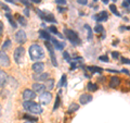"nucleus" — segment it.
<instances>
[{
	"mask_svg": "<svg viewBox=\"0 0 130 123\" xmlns=\"http://www.w3.org/2000/svg\"><path fill=\"white\" fill-rule=\"evenodd\" d=\"M29 57L32 61H39L44 57V51L41 46L34 44L29 47Z\"/></svg>",
	"mask_w": 130,
	"mask_h": 123,
	"instance_id": "f257e3e1",
	"label": "nucleus"
},
{
	"mask_svg": "<svg viewBox=\"0 0 130 123\" xmlns=\"http://www.w3.org/2000/svg\"><path fill=\"white\" fill-rule=\"evenodd\" d=\"M23 107H24V109H25V110H27V111H29V112L34 113V114H40V113H42L41 106H40L39 104H36V102H34L32 100L25 101L23 104Z\"/></svg>",
	"mask_w": 130,
	"mask_h": 123,
	"instance_id": "f03ea898",
	"label": "nucleus"
},
{
	"mask_svg": "<svg viewBox=\"0 0 130 123\" xmlns=\"http://www.w3.org/2000/svg\"><path fill=\"white\" fill-rule=\"evenodd\" d=\"M64 33H65L66 38L70 40L74 46H78V45H80V38H79V36L77 35L76 32H74L73 30H68V28H66V30L64 31Z\"/></svg>",
	"mask_w": 130,
	"mask_h": 123,
	"instance_id": "7ed1b4c3",
	"label": "nucleus"
},
{
	"mask_svg": "<svg viewBox=\"0 0 130 123\" xmlns=\"http://www.w3.org/2000/svg\"><path fill=\"white\" fill-rule=\"evenodd\" d=\"M24 55H25V49H24L22 46H19L18 48L14 50V60L18 64H21L23 62L24 59Z\"/></svg>",
	"mask_w": 130,
	"mask_h": 123,
	"instance_id": "20e7f679",
	"label": "nucleus"
},
{
	"mask_svg": "<svg viewBox=\"0 0 130 123\" xmlns=\"http://www.w3.org/2000/svg\"><path fill=\"white\" fill-rule=\"evenodd\" d=\"M52 99V95L50 92H43L39 95V101L41 105H48Z\"/></svg>",
	"mask_w": 130,
	"mask_h": 123,
	"instance_id": "39448f33",
	"label": "nucleus"
},
{
	"mask_svg": "<svg viewBox=\"0 0 130 123\" xmlns=\"http://www.w3.org/2000/svg\"><path fill=\"white\" fill-rule=\"evenodd\" d=\"M15 40L18 42V44H24V43H26V40H27L26 33L24 32L23 30L18 31V32H16V34H15Z\"/></svg>",
	"mask_w": 130,
	"mask_h": 123,
	"instance_id": "423d86ee",
	"label": "nucleus"
},
{
	"mask_svg": "<svg viewBox=\"0 0 130 123\" xmlns=\"http://www.w3.org/2000/svg\"><path fill=\"white\" fill-rule=\"evenodd\" d=\"M23 98L25 101H28V100H34L36 98V93L31 89H25L23 92Z\"/></svg>",
	"mask_w": 130,
	"mask_h": 123,
	"instance_id": "0eeeda50",
	"label": "nucleus"
},
{
	"mask_svg": "<svg viewBox=\"0 0 130 123\" xmlns=\"http://www.w3.org/2000/svg\"><path fill=\"white\" fill-rule=\"evenodd\" d=\"M46 47L48 48V50L49 52H50V57H51V61H52V64L54 65V67H58V62H56V58H55V56H54V49L53 47H52V45L47 42L46 43Z\"/></svg>",
	"mask_w": 130,
	"mask_h": 123,
	"instance_id": "6e6552de",
	"label": "nucleus"
},
{
	"mask_svg": "<svg viewBox=\"0 0 130 123\" xmlns=\"http://www.w3.org/2000/svg\"><path fill=\"white\" fill-rule=\"evenodd\" d=\"M0 65H2V67H9L10 65L9 57L3 51H0Z\"/></svg>",
	"mask_w": 130,
	"mask_h": 123,
	"instance_id": "1a4fd4ad",
	"label": "nucleus"
},
{
	"mask_svg": "<svg viewBox=\"0 0 130 123\" xmlns=\"http://www.w3.org/2000/svg\"><path fill=\"white\" fill-rule=\"evenodd\" d=\"M32 71L35 72V74H39V73H42L44 70V64L42 62H35L32 64Z\"/></svg>",
	"mask_w": 130,
	"mask_h": 123,
	"instance_id": "9d476101",
	"label": "nucleus"
},
{
	"mask_svg": "<svg viewBox=\"0 0 130 123\" xmlns=\"http://www.w3.org/2000/svg\"><path fill=\"white\" fill-rule=\"evenodd\" d=\"M92 100V96L88 95V94H83L79 98V102L81 105H87L88 102H90Z\"/></svg>",
	"mask_w": 130,
	"mask_h": 123,
	"instance_id": "9b49d317",
	"label": "nucleus"
},
{
	"mask_svg": "<svg viewBox=\"0 0 130 123\" xmlns=\"http://www.w3.org/2000/svg\"><path fill=\"white\" fill-rule=\"evenodd\" d=\"M8 74L3 71V70H0V87H3L6 85V83L8 82Z\"/></svg>",
	"mask_w": 130,
	"mask_h": 123,
	"instance_id": "f8f14e48",
	"label": "nucleus"
},
{
	"mask_svg": "<svg viewBox=\"0 0 130 123\" xmlns=\"http://www.w3.org/2000/svg\"><path fill=\"white\" fill-rule=\"evenodd\" d=\"M44 89H46V86L43 84H40V83H35L32 85V91L35 93H38V94H41L44 92Z\"/></svg>",
	"mask_w": 130,
	"mask_h": 123,
	"instance_id": "ddd939ff",
	"label": "nucleus"
},
{
	"mask_svg": "<svg viewBox=\"0 0 130 123\" xmlns=\"http://www.w3.org/2000/svg\"><path fill=\"white\" fill-rule=\"evenodd\" d=\"M120 84V79L119 77H117V76H113L111 77V81H109V87H112V88H116V87H118Z\"/></svg>",
	"mask_w": 130,
	"mask_h": 123,
	"instance_id": "4468645a",
	"label": "nucleus"
},
{
	"mask_svg": "<svg viewBox=\"0 0 130 123\" xmlns=\"http://www.w3.org/2000/svg\"><path fill=\"white\" fill-rule=\"evenodd\" d=\"M48 77H49L48 73H39V74L34 75V80L37 82H43V81H47Z\"/></svg>",
	"mask_w": 130,
	"mask_h": 123,
	"instance_id": "2eb2a0df",
	"label": "nucleus"
},
{
	"mask_svg": "<svg viewBox=\"0 0 130 123\" xmlns=\"http://www.w3.org/2000/svg\"><path fill=\"white\" fill-rule=\"evenodd\" d=\"M96 20L99 22H104V21H106V20L108 19V14H107V12H105V11H102V12H100L99 14H98V16H95Z\"/></svg>",
	"mask_w": 130,
	"mask_h": 123,
	"instance_id": "dca6fc26",
	"label": "nucleus"
},
{
	"mask_svg": "<svg viewBox=\"0 0 130 123\" xmlns=\"http://www.w3.org/2000/svg\"><path fill=\"white\" fill-rule=\"evenodd\" d=\"M51 42L53 43V45H54V47L58 49V50H62V49L64 48V44L63 43H60V42H58L55 38H51Z\"/></svg>",
	"mask_w": 130,
	"mask_h": 123,
	"instance_id": "f3484780",
	"label": "nucleus"
},
{
	"mask_svg": "<svg viewBox=\"0 0 130 123\" xmlns=\"http://www.w3.org/2000/svg\"><path fill=\"white\" fill-rule=\"evenodd\" d=\"M42 19H44L47 22H51V23H56L55 19L53 18V15L52 14H47V13H43L42 15Z\"/></svg>",
	"mask_w": 130,
	"mask_h": 123,
	"instance_id": "a211bd4d",
	"label": "nucleus"
},
{
	"mask_svg": "<svg viewBox=\"0 0 130 123\" xmlns=\"http://www.w3.org/2000/svg\"><path fill=\"white\" fill-rule=\"evenodd\" d=\"M39 36L41 38H43V39H51V37H50V35H49V33L47 32V31H44V30H40L39 31Z\"/></svg>",
	"mask_w": 130,
	"mask_h": 123,
	"instance_id": "6ab92c4d",
	"label": "nucleus"
},
{
	"mask_svg": "<svg viewBox=\"0 0 130 123\" xmlns=\"http://www.w3.org/2000/svg\"><path fill=\"white\" fill-rule=\"evenodd\" d=\"M54 87V80L53 79H48L47 80V84H46V88H48L49 91L53 89Z\"/></svg>",
	"mask_w": 130,
	"mask_h": 123,
	"instance_id": "aec40b11",
	"label": "nucleus"
},
{
	"mask_svg": "<svg viewBox=\"0 0 130 123\" xmlns=\"http://www.w3.org/2000/svg\"><path fill=\"white\" fill-rule=\"evenodd\" d=\"M87 88H88V91H90V92H96L98 91V85L89 82V83L87 84Z\"/></svg>",
	"mask_w": 130,
	"mask_h": 123,
	"instance_id": "412c9836",
	"label": "nucleus"
},
{
	"mask_svg": "<svg viewBox=\"0 0 130 123\" xmlns=\"http://www.w3.org/2000/svg\"><path fill=\"white\" fill-rule=\"evenodd\" d=\"M88 70L91 73H101L102 72V68H99V67H88Z\"/></svg>",
	"mask_w": 130,
	"mask_h": 123,
	"instance_id": "4be33fe9",
	"label": "nucleus"
},
{
	"mask_svg": "<svg viewBox=\"0 0 130 123\" xmlns=\"http://www.w3.org/2000/svg\"><path fill=\"white\" fill-rule=\"evenodd\" d=\"M78 109H79V106H78V105H77V104H72V105L70 106V108H68V112H70V113L75 112V111H77Z\"/></svg>",
	"mask_w": 130,
	"mask_h": 123,
	"instance_id": "5701e85b",
	"label": "nucleus"
},
{
	"mask_svg": "<svg viewBox=\"0 0 130 123\" xmlns=\"http://www.w3.org/2000/svg\"><path fill=\"white\" fill-rule=\"evenodd\" d=\"M7 19L9 20V22H10V24L12 25V27H13V28H16V27H18V26H16V23H15V21H14L13 19H12V16H11L10 14H7Z\"/></svg>",
	"mask_w": 130,
	"mask_h": 123,
	"instance_id": "b1692460",
	"label": "nucleus"
},
{
	"mask_svg": "<svg viewBox=\"0 0 130 123\" xmlns=\"http://www.w3.org/2000/svg\"><path fill=\"white\" fill-rule=\"evenodd\" d=\"M16 16H18V21H19V23H20V24H22L23 26H25L26 24H27V21L23 18V16H21V15H16Z\"/></svg>",
	"mask_w": 130,
	"mask_h": 123,
	"instance_id": "393cba45",
	"label": "nucleus"
},
{
	"mask_svg": "<svg viewBox=\"0 0 130 123\" xmlns=\"http://www.w3.org/2000/svg\"><path fill=\"white\" fill-rule=\"evenodd\" d=\"M109 9H111V11H112V12H113V13L115 14V15H117V16H120V13H119L118 11H117L116 7L114 6V5H111V6H109Z\"/></svg>",
	"mask_w": 130,
	"mask_h": 123,
	"instance_id": "a878e982",
	"label": "nucleus"
},
{
	"mask_svg": "<svg viewBox=\"0 0 130 123\" xmlns=\"http://www.w3.org/2000/svg\"><path fill=\"white\" fill-rule=\"evenodd\" d=\"M64 85H66V75H62V79H61L60 81V83L58 84L59 87H61V86H64Z\"/></svg>",
	"mask_w": 130,
	"mask_h": 123,
	"instance_id": "bb28decb",
	"label": "nucleus"
},
{
	"mask_svg": "<svg viewBox=\"0 0 130 123\" xmlns=\"http://www.w3.org/2000/svg\"><path fill=\"white\" fill-rule=\"evenodd\" d=\"M85 28H86L87 32H88V39H91V38H92V31H91L90 26L86 24V25H85Z\"/></svg>",
	"mask_w": 130,
	"mask_h": 123,
	"instance_id": "cd10ccee",
	"label": "nucleus"
},
{
	"mask_svg": "<svg viewBox=\"0 0 130 123\" xmlns=\"http://www.w3.org/2000/svg\"><path fill=\"white\" fill-rule=\"evenodd\" d=\"M60 101H61V99H60V95H58V96H56V99H55V104H54L53 110H56V109L60 107Z\"/></svg>",
	"mask_w": 130,
	"mask_h": 123,
	"instance_id": "c85d7f7f",
	"label": "nucleus"
},
{
	"mask_svg": "<svg viewBox=\"0 0 130 123\" xmlns=\"http://www.w3.org/2000/svg\"><path fill=\"white\" fill-rule=\"evenodd\" d=\"M24 119H27L28 121H35V122L38 120L36 117H31V116H29V114H25V116H24Z\"/></svg>",
	"mask_w": 130,
	"mask_h": 123,
	"instance_id": "c756f323",
	"label": "nucleus"
},
{
	"mask_svg": "<svg viewBox=\"0 0 130 123\" xmlns=\"http://www.w3.org/2000/svg\"><path fill=\"white\" fill-rule=\"evenodd\" d=\"M10 46H11V40L8 39V40H6V43H3V45H2V48L6 50V49H8V48H9Z\"/></svg>",
	"mask_w": 130,
	"mask_h": 123,
	"instance_id": "7c9ffc66",
	"label": "nucleus"
},
{
	"mask_svg": "<svg viewBox=\"0 0 130 123\" xmlns=\"http://www.w3.org/2000/svg\"><path fill=\"white\" fill-rule=\"evenodd\" d=\"M94 31H95L96 33H103L104 28H103V26H102V25H96V26H95V28H94Z\"/></svg>",
	"mask_w": 130,
	"mask_h": 123,
	"instance_id": "2f4dec72",
	"label": "nucleus"
},
{
	"mask_svg": "<svg viewBox=\"0 0 130 123\" xmlns=\"http://www.w3.org/2000/svg\"><path fill=\"white\" fill-rule=\"evenodd\" d=\"M63 57H64V59L67 61V62H72L71 61V57H70V55H68V52H63Z\"/></svg>",
	"mask_w": 130,
	"mask_h": 123,
	"instance_id": "473e14b6",
	"label": "nucleus"
},
{
	"mask_svg": "<svg viewBox=\"0 0 130 123\" xmlns=\"http://www.w3.org/2000/svg\"><path fill=\"white\" fill-rule=\"evenodd\" d=\"M100 61H103V62H108V57L107 56H100L99 57Z\"/></svg>",
	"mask_w": 130,
	"mask_h": 123,
	"instance_id": "72a5a7b5",
	"label": "nucleus"
},
{
	"mask_svg": "<svg viewBox=\"0 0 130 123\" xmlns=\"http://www.w3.org/2000/svg\"><path fill=\"white\" fill-rule=\"evenodd\" d=\"M49 31H50L51 33H53V34H56V33H58V30H56L54 26H50L49 27Z\"/></svg>",
	"mask_w": 130,
	"mask_h": 123,
	"instance_id": "f704fd0d",
	"label": "nucleus"
},
{
	"mask_svg": "<svg viewBox=\"0 0 130 123\" xmlns=\"http://www.w3.org/2000/svg\"><path fill=\"white\" fill-rule=\"evenodd\" d=\"M112 56H113L114 59H118V58H119V54H118L117 51H113V52H112Z\"/></svg>",
	"mask_w": 130,
	"mask_h": 123,
	"instance_id": "c9c22d12",
	"label": "nucleus"
},
{
	"mask_svg": "<svg viewBox=\"0 0 130 123\" xmlns=\"http://www.w3.org/2000/svg\"><path fill=\"white\" fill-rule=\"evenodd\" d=\"M77 2L79 3V5H83V6H86L88 3V0H77Z\"/></svg>",
	"mask_w": 130,
	"mask_h": 123,
	"instance_id": "e433bc0d",
	"label": "nucleus"
},
{
	"mask_svg": "<svg viewBox=\"0 0 130 123\" xmlns=\"http://www.w3.org/2000/svg\"><path fill=\"white\" fill-rule=\"evenodd\" d=\"M58 5H66V0H55Z\"/></svg>",
	"mask_w": 130,
	"mask_h": 123,
	"instance_id": "4c0bfd02",
	"label": "nucleus"
},
{
	"mask_svg": "<svg viewBox=\"0 0 130 123\" xmlns=\"http://www.w3.org/2000/svg\"><path fill=\"white\" fill-rule=\"evenodd\" d=\"M121 62H123V63H127V64H130V59L121 58Z\"/></svg>",
	"mask_w": 130,
	"mask_h": 123,
	"instance_id": "58836bf2",
	"label": "nucleus"
},
{
	"mask_svg": "<svg viewBox=\"0 0 130 123\" xmlns=\"http://www.w3.org/2000/svg\"><path fill=\"white\" fill-rule=\"evenodd\" d=\"M123 6H124V7H126V8H128L130 5L128 3V1H127V0H126V1H124V2H123Z\"/></svg>",
	"mask_w": 130,
	"mask_h": 123,
	"instance_id": "ea45409f",
	"label": "nucleus"
},
{
	"mask_svg": "<svg viewBox=\"0 0 130 123\" xmlns=\"http://www.w3.org/2000/svg\"><path fill=\"white\" fill-rule=\"evenodd\" d=\"M120 72H123V73H126V74H129V71H128V70H126V69H123V70H121Z\"/></svg>",
	"mask_w": 130,
	"mask_h": 123,
	"instance_id": "a19ab883",
	"label": "nucleus"
},
{
	"mask_svg": "<svg viewBox=\"0 0 130 123\" xmlns=\"http://www.w3.org/2000/svg\"><path fill=\"white\" fill-rule=\"evenodd\" d=\"M107 71L108 72H112V73H119V71H115V70H111V69H108Z\"/></svg>",
	"mask_w": 130,
	"mask_h": 123,
	"instance_id": "79ce46f5",
	"label": "nucleus"
},
{
	"mask_svg": "<svg viewBox=\"0 0 130 123\" xmlns=\"http://www.w3.org/2000/svg\"><path fill=\"white\" fill-rule=\"evenodd\" d=\"M31 2H34V3H40L41 2V0H30Z\"/></svg>",
	"mask_w": 130,
	"mask_h": 123,
	"instance_id": "37998d69",
	"label": "nucleus"
},
{
	"mask_svg": "<svg viewBox=\"0 0 130 123\" xmlns=\"http://www.w3.org/2000/svg\"><path fill=\"white\" fill-rule=\"evenodd\" d=\"M58 9H59L60 12H64V11H65V9H64V8H62V7H59Z\"/></svg>",
	"mask_w": 130,
	"mask_h": 123,
	"instance_id": "c03bdc74",
	"label": "nucleus"
},
{
	"mask_svg": "<svg viewBox=\"0 0 130 123\" xmlns=\"http://www.w3.org/2000/svg\"><path fill=\"white\" fill-rule=\"evenodd\" d=\"M24 13H25L27 16L29 15V12H28V9H25V10H24Z\"/></svg>",
	"mask_w": 130,
	"mask_h": 123,
	"instance_id": "a18cd8bd",
	"label": "nucleus"
},
{
	"mask_svg": "<svg viewBox=\"0 0 130 123\" xmlns=\"http://www.w3.org/2000/svg\"><path fill=\"white\" fill-rule=\"evenodd\" d=\"M3 10H6V11H8V12L10 11V9H9V8H8L7 6H3Z\"/></svg>",
	"mask_w": 130,
	"mask_h": 123,
	"instance_id": "49530a36",
	"label": "nucleus"
},
{
	"mask_svg": "<svg viewBox=\"0 0 130 123\" xmlns=\"http://www.w3.org/2000/svg\"><path fill=\"white\" fill-rule=\"evenodd\" d=\"M6 1H8V2H14V0H6Z\"/></svg>",
	"mask_w": 130,
	"mask_h": 123,
	"instance_id": "de8ad7c7",
	"label": "nucleus"
},
{
	"mask_svg": "<svg viewBox=\"0 0 130 123\" xmlns=\"http://www.w3.org/2000/svg\"><path fill=\"white\" fill-rule=\"evenodd\" d=\"M0 117H1V105H0Z\"/></svg>",
	"mask_w": 130,
	"mask_h": 123,
	"instance_id": "09e8293b",
	"label": "nucleus"
},
{
	"mask_svg": "<svg viewBox=\"0 0 130 123\" xmlns=\"http://www.w3.org/2000/svg\"><path fill=\"white\" fill-rule=\"evenodd\" d=\"M103 2H104V3H107L108 1H107V0H103Z\"/></svg>",
	"mask_w": 130,
	"mask_h": 123,
	"instance_id": "8fccbe9b",
	"label": "nucleus"
},
{
	"mask_svg": "<svg viewBox=\"0 0 130 123\" xmlns=\"http://www.w3.org/2000/svg\"><path fill=\"white\" fill-rule=\"evenodd\" d=\"M24 123H32L31 121H26V122H24Z\"/></svg>",
	"mask_w": 130,
	"mask_h": 123,
	"instance_id": "3c124183",
	"label": "nucleus"
},
{
	"mask_svg": "<svg viewBox=\"0 0 130 123\" xmlns=\"http://www.w3.org/2000/svg\"><path fill=\"white\" fill-rule=\"evenodd\" d=\"M113 1H114V2H115V1H117V0H113Z\"/></svg>",
	"mask_w": 130,
	"mask_h": 123,
	"instance_id": "603ef678",
	"label": "nucleus"
}]
</instances>
